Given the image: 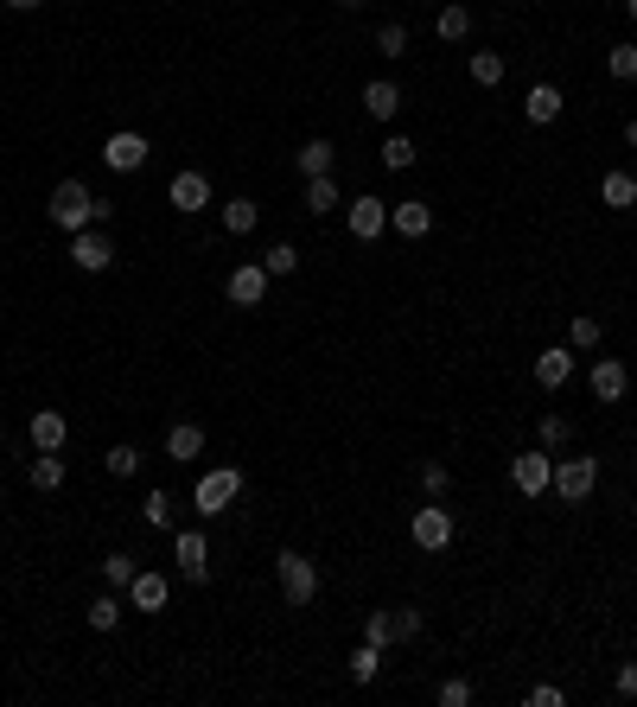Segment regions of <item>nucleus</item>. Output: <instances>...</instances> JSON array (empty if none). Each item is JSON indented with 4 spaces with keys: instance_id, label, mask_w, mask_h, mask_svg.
<instances>
[{
    "instance_id": "obj_37",
    "label": "nucleus",
    "mask_w": 637,
    "mask_h": 707,
    "mask_svg": "<svg viewBox=\"0 0 637 707\" xmlns=\"http://www.w3.org/2000/svg\"><path fill=\"white\" fill-rule=\"evenodd\" d=\"M606 71H612L618 83H631V77H637V45H612V51H606Z\"/></svg>"
},
{
    "instance_id": "obj_22",
    "label": "nucleus",
    "mask_w": 637,
    "mask_h": 707,
    "mask_svg": "<svg viewBox=\"0 0 637 707\" xmlns=\"http://www.w3.org/2000/svg\"><path fill=\"white\" fill-rule=\"evenodd\" d=\"M300 204H306V211H313V217L338 211V204H344V198H338V179H332V172H319V179H306V198H300Z\"/></svg>"
},
{
    "instance_id": "obj_47",
    "label": "nucleus",
    "mask_w": 637,
    "mask_h": 707,
    "mask_svg": "<svg viewBox=\"0 0 637 707\" xmlns=\"http://www.w3.org/2000/svg\"><path fill=\"white\" fill-rule=\"evenodd\" d=\"M625 13H631V20H637V0H625Z\"/></svg>"
},
{
    "instance_id": "obj_17",
    "label": "nucleus",
    "mask_w": 637,
    "mask_h": 707,
    "mask_svg": "<svg viewBox=\"0 0 637 707\" xmlns=\"http://www.w3.org/2000/svg\"><path fill=\"white\" fill-rule=\"evenodd\" d=\"M128 599H134V612H166V574L160 567H141L128 580Z\"/></svg>"
},
{
    "instance_id": "obj_13",
    "label": "nucleus",
    "mask_w": 637,
    "mask_h": 707,
    "mask_svg": "<svg viewBox=\"0 0 637 707\" xmlns=\"http://www.w3.org/2000/svg\"><path fill=\"white\" fill-rule=\"evenodd\" d=\"M26 440H32V453H64L71 427H64V415H58V408H39V415L26 421Z\"/></svg>"
},
{
    "instance_id": "obj_26",
    "label": "nucleus",
    "mask_w": 637,
    "mask_h": 707,
    "mask_svg": "<svg viewBox=\"0 0 637 707\" xmlns=\"http://www.w3.org/2000/svg\"><path fill=\"white\" fill-rule=\"evenodd\" d=\"M599 198H606L612 211H631V204H637V179H631V172H606V179H599Z\"/></svg>"
},
{
    "instance_id": "obj_32",
    "label": "nucleus",
    "mask_w": 637,
    "mask_h": 707,
    "mask_svg": "<svg viewBox=\"0 0 637 707\" xmlns=\"http://www.w3.org/2000/svg\"><path fill=\"white\" fill-rule=\"evenodd\" d=\"M376 676H383V650H376V644H357V650H351V682H376Z\"/></svg>"
},
{
    "instance_id": "obj_7",
    "label": "nucleus",
    "mask_w": 637,
    "mask_h": 707,
    "mask_svg": "<svg viewBox=\"0 0 637 707\" xmlns=\"http://www.w3.org/2000/svg\"><path fill=\"white\" fill-rule=\"evenodd\" d=\"M71 262H77L83 274H102V268L115 262V243H109V230H102V223H90V230L71 236Z\"/></svg>"
},
{
    "instance_id": "obj_4",
    "label": "nucleus",
    "mask_w": 637,
    "mask_h": 707,
    "mask_svg": "<svg viewBox=\"0 0 637 707\" xmlns=\"http://www.w3.org/2000/svg\"><path fill=\"white\" fill-rule=\"evenodd\" d=\"M593 485H599V459H587V453L555 459V491H561V504H587Z\"/></svg>"
},
{
    "instance_id": "obj_29",
    "label": "nucleus",
    "mask_w": 637,
    "mask_h": 707,
    "mask_svg": "<svg viewBox=\"0 0 637 707\" xmlns=\"http://www.w3.org/2000/svg\"><path fill=\"white\" fill-rule=\"evenodd\" d=\"M134 574H141V561H134V555H122V548H115V555L102 561V586H115V593H122V586H128Z\"/></svg>"
},
{
    "instance_id": "obj_16",
    "label": "nucleus",
    "mask_w": 637,
    "mask_h": 707,
    "mask_svg": "<svg viewBox=\"0 0 637 707\" xmlns=\"http://www.w3.org/2000/svg\"><path fill=\"white\" fill-rule=\"evenodd\" d=\"M567 376H574V344H548V351H536V383L542 389H561Z\"/></svg>"
},
{
    "instance_id": "obj_34",
    "label": "nucleus",
    "mask_w": 637,
    "mask_h": 707,
    "mask_svg": "<svg viewBox=\"0 0 637 707\" xmlns=\"http://www.w3.org/2000/svg\"><path fill=\"white\" fill-rule=\"evenodd\" d=\"M599 338H606V325H599L593 313H580L574 325H567V344H574V351H593V344H599Z\"/></svg>"
},
{
    "instance_id": "obj_33",
    "label": "nucleus",
    "mask_w": 637,
    "mask_h": 707,
    "mask_svg": "<svg viewBox=\"0 0 637 707\" xmlns=\"http://www.w3.org/2000/svg\"><path fill=\"white\" fill-rule=\"evenodd\" d=\"M415 153H421V147L408 141V134H389V141H383V166H389V172H408V166H415Z\"/></svg>"
},
{
    "instance_id": "obj_18",
    "label": "nucleus",
    "mask_w": 637,
    "mask_h": 707,
    "mask_svg": "<svg viewBox=\"0 0 637 707\" xmlns=\"http://www.w3.org/2000/svg\"><path fill=\"white\" fill-rule=\"evenodd\" d=\"M561 90H555V83H529V96H523V115H529V122H536V128H548V122H555V115H561Z\"/></svg>"
},
{
    "instance_id": "obj_6",
    "label": "nucleus",
    "mask_w": 637,
    "mask_h": 707,
    "mask_svg": "<svg viewBox=\"0 0 637 707\" xmlns=\"http://www.w3.org/2000/svg\"><path fill=\"white\" fill-rule=\"evenodd\" d=\"M510 485L523 491V497L555 491V459H548V453H516V459H510Z\"/></svg>"
},
{
    "instance_id": "obj_44",
    "label": "nucleus",
    "mask_w": 637,
    "mask_h": 707,
    "mask_svg": "<svg viewBox=\"0 0 637 707\" xmlns=\"http://www.w3.org/2000/svg\"><path fill=\"white\" fill-rule=\"evenodd\" d=\"M618 695L637 701V663H618Z\"/></svg>"
},
{
    "instance_id": "obj_24",
    "label": "nucleus",
    "mask_w": 637,
    "mask_h": 707,
    "mask_svg": "<svg viewBox=\"0 0 637 707\" xmlns=\"http://www.w3.org/2000/svg\"><path fill=\"white\" fill-rule=\"evenodd\" d=\"M332 160H338V147H332V141H306V147L294 153L300 179H319V172H332Z\"/></svg>"
},
{
    "instance_id": "obj_20",
    "label": "nucleus",
    "mask_w": 637,
    "mask_h": 707,
    "mask_svg": "<svg viewBox=\"0 0 637 707\" xmlns=\"http://www.w3.org/2000/svg\"><path fill=\"white\" fill-rule=\"evenodd\" d=\"M204 453V427L198 421H172L166 427V459H198Z\"/></svg>"
},
{
    "instance_id": "obj_2",
    "label": "nucleus",
    "mask_w": 637,
    "mask_h": 707,
    "mask_svg": "<svg viewBox=\"0 0 637 707\" xmlns=\"http://www.w3.org/2000/svg\"><path fill=\"white\" fill-rule=\"evenodd\" d=\"M274 574H281V599H287L294 612L319 599V561H306V555H294V548H281V555H274Z\"/></svg>"
},
{
    "instance_id": "obj_5",
    "label": "nucleus",
    "mask_w": 637,
    "mask_h": 707,
    "mask_svg": "<svg viewBox=\"0 0 637 707\" xmlns=\"http://www.w3.org/2000/svg\"><path fill=\"white\" fill-rule=\"evenodd\" d=\"M408 536H415V548H427V555H440V548H453V510H440L434 497L415 510V523H408Z\"/></svg>"
},
{
    "instance_id": "obj_15",
    "label": "nucleus",
    "mask_w": 637,
    "mask_h": 707,
    "mask_svg": "<svg viewBox=\"0 0 637 707\" xmlns=\"http://www.w3.org/2000/svg\"><path fill=\"white\" fill-rule=\"evenodd\" d=\"M166 204H172V211H185V217H198L204 204H211V179H204V172H179L172 192H166Z\"/></svg>"
},
{
    "instance_id": "obj_12",
    "label": "nucleus",
    "mask_w": 637,
    "mask_h": 707,
    "mask_svg": "<svg viewBox=\"0 0 637 707\" xmlns=\"http://www.w3.org/2000/svg\"><path fill=\"white\" fill-rule=\"evenodd\" d=\"M230 306H262L268 300V268L262 262H243V268H230Z\"/></svg>"
},
{
    "instance_id": "obj_46",
    "label": "nucleus",
    "mask_w": 637,
    "mask_h": 707,
    "mask_svg": "<svg viewBox=\"0 0 637 707\" xmlns=\"http://www.w3.org/2000/svg\"><path fill=\"white\" fill-rule=\"evenodd\" d=\"M625 141H631V147H637V115H631V122H625Z\"/></svg>"
},
{
    "instance_id": "obj_38",
    "label": "nucleus",
    "mask_w": 637,
    "mask_h": 707,
    "mask_svg": "<svg viewBox=\"0 0 637 707\" xmlns=\"http://www.w3.org/2000/svg\"><path fill=\"white\" fill-rule=\"evenodd\" d=\"M141 516H147L153 529H172V497H166V491H147V497H141Z\"/></svg>"
},
{
    "instance_id": "obj_1",
    "label": "nucleus",
    "mask_w": 637,
    "mask_h": 707,
    "mask_svg": "<svg viewBox=\"0 0 637 707\" xmlns=\"http://www.w3.org/2000/svg\"><path fill=\"white\" fill-rule=\"evenodd\" d=\"M45 217L58 223V230H71V236H77V230H90V223H96V192H90L83 179H58V185H51Z\"/></svg>"
},
{
    "instance_id": "obj_19",
    "label": "nucleus",
    "mask_w": 637,
    "mask_h": 707,
    "mask_svg": "<svg viewBox=\"0 0 637 707\" xmlns=\"http://www.w3.org/2000/svg\"><path fill=\"white\" fill-rule=\"evenodd\" d=\"M364 109H370V122H395L402 115V90L389 77H376V83H364Z\"/></svg>"
},
{
    "instance_id": "obj_9",
    "label": "nucleus",
    "mask_w": 637,
    "mask_h": 707,
    "mask_svg": "<svg viewBox=\"0 0 637 707\" xmlns=\"http://www.w3.org/2000/svg\"><path fill=\"white\" fill-rule=\"evenodd\" d=\"M344 223H351V236H357V243H376V236L389 230V204H383V198H351Z\"/></svg>"
},
{
    "instance_id": "obj_25",
    "label": "nucleus",
    "mask_w": 637,
    "mask_h": 707,
    "mask_svg": "<svg viewBox=\"0 0 637 707\" xmlns=\"http://www.w3.org/2000/svg\"><path fill=\"white\" fill-rule=\"evenodd\" d=\"M255 223H262V204H255V198H230V204H223V230H230V236H249Z\"/></svg>"
},
{
    "instance_id": "obj_39",
    "label": "nucleus",
    "mask_w": 637,
    "mask_h": 707,
    "mask_svg": "<svg viewBox=\"0 0 637 707\" xmlns=\"http://www.w3.org/2000/svg\"><path fill=\"white\" fill-rule=\"evenodd\" d=\"M376 51H383V58H408V26H383V32H376Z\"/></svg>"
},
{
    "instance_id": "obj_11",
    "label": "nucleus",
    "mask_w": 637,
    "mask_h": 707,
    "mask_svg": "<svg viewBox=\"0 0 637 707\" xmlns=\"http://www.w3.org/2000/svg\"><path fill=\"white\" fill-rule=\"evenodd\" d=\"M389 230H395V236H408V243H421V236L434 230V204H421V198L389 204Z\"/></svg>"
},
{
    "instance_id": "obj_28",
    "label": "nucleus",
    "mask_w": 637,
    "mask_h": 707,
    "mask_svg": "<svg viewBox=\"0 0 637 707\" xmlns=\"http://www.w3.org/2000/svg\"><path fill=\"white\" fill-rule=\"evenodd\" d=\"M472 83L478 90H497V83H504V58H497V51H472Z\"/></svg>"
},
{
    "instance_id": "obj_41",
    "label": "nucleus",
    "mask_w": 637,
    "mask_h": 707,
    "mask_svg": "<svg viewBox=\"0 0 637 707\" xmlns=\"http://www.w3.org/2000/svg\"><path fill=\"white\" fill-rule=\"evenodd\" d=\"M364 644H376V650H389V644H395L389 612H370V618H364Z\"/></svg>"
},
{
    "instance_id": "obj_36",
    "label": "nucleus",
    "mask_w": 637,
    "mask_h": 707,
    "mask_svg": "<svg viewBox=\"0 0 637 707\" xmlns=\"http://www.w3.org/2000/svg\"><path fill=\"white\" fill-rule=\"evenodd\" d=\"M446 485H453V472H446L440 459H421V491L434 497V504H440V497H446Z\"/></svg>"
},
{
    "instance_id": "obj_23",
    "label": "nucleus",
    "mask_w": 637,
    "mask_h": 707,
    "mask_svg": "<svg viewBox=\"0 0 637 707\" xmlns=\"http://www.w3.org/2000/svg\"><path fill=\"white\" fill-rule=\"evenodd\" d=\"M26 478H32V491H64V453H39L26 465Z\"/></svg>"
},
{
    "instance_id": "obj_45",
    "label": "nucleus",
    "mask_w": 637,
    "mask_h": 707,
    "mask_svg": "<svg viewBox=\"0 0 637 707\" xmlns=\"http://www.w3.org/2000/svg\"><path fill=\"white\" fill-rule=\"evenodd\" d=\"M7 7H13V13H32V7H45V0H7Z\"/></svg>"
},
{
    "instance_id": "obj_35",
    "label": "nucleus",
    "mask_w": 637,
    "mask_h": 707,
    "mask_svg": "<svg viewBox=\"0 0 637 707\" xmlns=\"http://www.w3.org/2000/svg\"><path fill=\"white\" fill-rule=\"evenodd\" d=\"M389 625H395V644H415L421 637V606H395Z\"/></svg>"
},
{
    "instance_id": "obj_8",
    "label": "nucleus",
    "mask_w": 637,
    "mask_h": 707,
    "mask_svg": "<svg viewBox=\"0 0 637 707\" xmlns=\"http://www.w3.org/2000/svg\"><path fill=\"white\" fill-rule=\"evenodd\" d=\"M172 561H179V574L192 580V586H204V580H211V542H204L198 529H185V536L172 542Z\"/></svg>"
},
{
    "instance_id": "obj_31",
    "label": "nucleus",
    "mask_w": 637,
    "mask_h": 707,
    "mask_svg": "<svg viewBox=\"0 0 637 707\" xmlns=\"http://www.w3.org/2000/svg\"><path fill=\"white\" fill-rule=\"evenodd\" d=\"M122 625V599H115V586L102 599H90V631H115Z\"/></svg>"
},
{
    "instance_id": "obj_14",
    "label": "nucleus",
    "mask_w": 637,
    "mask_h": 707,
    "mask_svg": "<svg viewBox=\"0 0 637 707\" xmlns=\"http://www.w3.org/2000/svg\"><path fill=\"white\" fill-rule=\"evenodd\" d=\"M587 389H593V402H625V389H631V370L618 364V357H599L593 376H587Z\"/></svg>"
},
{
    "instance_id": "obj_3",
    "label": "nucleus",
    "mask_w": 637,
    "mask_h": 707,
    "mask_svg": "<svg viewBox=\"0 0 637 707\" xmlns=\"http://www.w3.org/2000/svg\"><path fill=\"white\" fill-rule=\"evenodd\" d=\"M236 491H243V472H236V465H217V472H204V478H198L192 510H198V516H217V510H230V504H236Z\"/></svg>"
},
{
    "instance_id": "obj_40",
    "label": "nucleus",
    "mask_w": 637,
    "mask_h": 707,
    "mask_svg": "<svg viewBox=\"0 0 637 707\" xmlns=\"http://www.w3.org/2000/svg\"><path fill=\"white\" fill-rule=\"evenodd\" d=\"M262 268H268V274H294V268H300V249H294V243H274V249L262 255Z\"/></svg>"
},
{
    "instance_id": "obj_30",
    "label": "nucleus",
    "mask_w": 637,
    "mask_h": 707,
    "mask_svg": "<svg viewBox=\"0 0 637 707\" xmlns=\"http://www.w3.org/2000/svg\"><path fill=\"white\" fill-rule=\"evenodd\" d=\"M102 465H109V478H134V472H141V446H109V453H102Z\"/></svg>"
},
{
    "instance_id": "obj_10",
    "label": "nucleus",
    "mask_w": 637,
    "mask_h": 707,
    "mask_svg": "<svg viewBox=\"0 0 637 707\" xmlns=\"http://www.w3.org/2000/svg\"><path fill=\"white\" fill-rule=\"evenodd\" d=\"M102 166H109V172H141L147 166V141H141V134H109V141H102Z\"/></svg>"
},
{
    "instance_id": "obj_42",
    "label": "nucleus",
    "mask_w": 637,
    "mask_h": 707,
    "mask_svg": "<svg viewBox=\"0 0 637 707\" xmlns=\"http://www.w3.org/2000/svg\"><path fill=\"white\" fill-rule=\"evenodd\" d=\"M434 701H440V707H466V701H472V682H466V676H446Z\"/></svg>"
},
{
    "instance_id": "obj_43",
    "label": "nucleus",
    "mask_w": 637,
    "mask_h": 707,
    "mask_svg": "<svg viewBox=\"0 0 637 707\" xmlns=\"http://www.w3.org/2000/svg\"><path fill=\"white\" fill-rule=\"evenodd\" d=\"M561 701H567V695H561V688H548V682L529 688V707H561Z\"/></svg>"
},
{
    "instance_id": "obj_21",
    "label": "nucleus",
    "mask_w": 637,
    "mask_h": 707,
    "mask_svg": "<svg viewBox=\"0 0 637 707\" xmlns=\"http://www.w3.org/2000/svg\"><path fill=\"white\" fill-rule=\"evenodd\" d=\"M434 32H440L446 45L472 39V7H466V0H446V7H440V20H434Z\"/></svg>"
},
{
    "instance_id": "obj_27",
    "label": "nucleus",
    "mask_w": 637,
    "mask_h": 707,
    "mask_svg": "<svg viewBox=\"0 0 637 707\" xmlns=\"http://www.w3.org/2000/svg\"><path fill=\"white\" fill-rule=\"evenodd\" d=\"M536 440H542V453H561V446L574 440V427H567V415H542L536 421Z\"/></svg>"
},
{
    "instance_id": "obj_48",
    "label": "nucleus",
    "mask_w": 637,
    "mask_h": 707,
    "mask_svg": "<svg viewBox=\"0 0 637 707\" xmlns=\"http://www.w3.org/2000/svg\"><path fill=\"white\" fill-rule=\"evenodd\" d=\"M344 7H364V0H344Z\"/></svg>"
}]
</instances>
